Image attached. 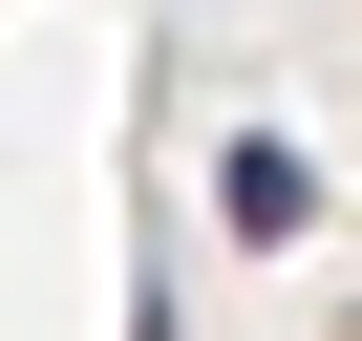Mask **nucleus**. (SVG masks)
Segmentation results:
<instances>
[{"instance_id":"nucleus-1","label":"nucleus","mask_w":362,"mask_h":341,"mask_svg":"<svg viewBox=\"0 0 362 341\" xmlns=\"http://www.w3.org/2000/svg\"><path fill=\"white\" fill-rule=\"evenodd\" d=\"M214 235H235V256H298V235H320V170H298L277 128H235V149H214Z\"/></svg>"}]
</instances>
